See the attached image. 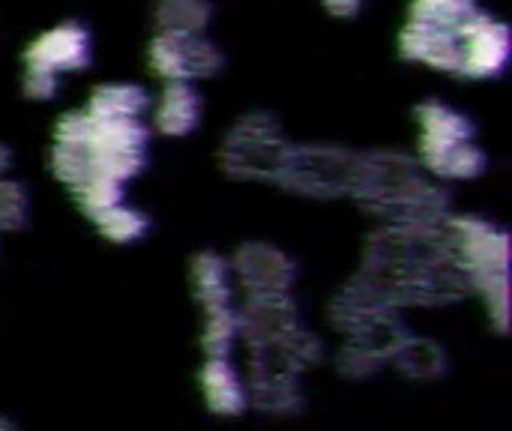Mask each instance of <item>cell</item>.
<instances>
[{
    "label": "cell",
    "mask_w": 512,
    "mask_h": 431,
    "mask_svg": "<svg viewBox=\"0 0 512 431\" xmlns=\"http://www.w3.org/2000/svg\"><path fill=\"white\" fill-rule=\"evenodd\" d=\"M150 126L144 120H99L87 111H66L54 126L51 174L69 189L90 177L129 183L147 168Z\"/></svg>",
    "instance_id": "6da1fadb"
},
{
    "label": "cell",
    "mask_w": 512,
    "mask_h": 431,
    "mask_svg": "<svg viewBox=\"0 0 512 431\" xmlns=\"http://www.w3.org/2000/svg\"><path fill=\"white\" fill-rule=\"evenodd\" d=\"M351 195L390 225H435L450 216L447 192L402 153H363Z\"/></svg>",
    "instance_id": "7a4b0ae2"
},
{
    "label": "cell",
    "mask_w": 512,
    "mask_h": 431,
    "mask_svg": "<svg viewBox=\"0 0 512 431\" xmlns=\"http://www.w3.org/2000/svg\"><path fill=\"white\" fill-rule=\"evenodd\" d=\"M450 255L468 282L498 321L507 327V285H510V237L504 228L483 216H447L441 222Z\"/></svg>",
    "instance_id": "3957f363"
},
{
    "label": "cell",
    "mask_w": 512,
    "mask_h": 431,
    "mask_svg": "<svg viewBox=\"0 0 512 431\" xmlns=\"http://www.w3.org/2000/svg\"><path fill=\"white\" fill-rule=\"evenodd\" d=\"M417 162L438 180H474L489 168L471 117L447 102L429 99L417 105Z\"/></svg>",
    "instance_id": "277c9868"
},
{
    "label": "cell",
    "mask_w": 512,
    "mask_h": 431,
    "mask_svg": "<svg viewBox=\"0 0 512 431\" xmlns=\"http://www.w3.org/2000/svg\"><path fill=\"white\" fill-rule=\"evenodd\" d=\"M192 291L201 306V345L207 357H228L240 336L243 318L234 303L237 285L231 261L216 252H204L192 261Z\"/></svg>",
    "instance_id": "5b68a950"
},
{
    "label": "cell",
    "mask_w": 512,
    "mask_h": 431,
    "mask_svg": "<svg viewBox=\"0 0 512 431\" xmlns=\"http://www.w3.org/2000/svg\"><path fill=\"white\" fill-rule=\"evenodd\" d=\"M291 144L270 114H246L222 141V168L237 180L276 183Z\"/></svg>",
    "instance_id": "8992f818"
},
{
    "label": "cell",
    "mask_w": 512,
    "mask_h": 431,
    "mask_svg": "<svg viewBox=\"0 0 512 431\" xmlns=\"http://www.w3.org/2000/svg\"><path fill=\"white\" fill-rule=\"evenodd\" d=\"M357 168H360V153L327 147V144H303V147L291 144L276 183L300 195L336 198L354 192Z\"/></svg>",
    "instance_id": "52a82bcc"
},
{
    "label": "cell",
    "mask_w": 512,
    "mask_h": 431,
    "mask_svg": "<svg viewBox=\"0 0 512 431\" xmlns=\"http://www.w3.org/2000/svg\"><path fill=\"white\" fill-rule=\"evenodd\" d=\"M150 69L168 81H198L213 78L225 66V54L216 42L201 36H183V33H156L147 48Z\"/></svg>",
    "instance_id": "ba28073f"
},
{
    "label": "cell",
    "mask_w": 512,
    "mask_h": 431,
    "mask_svg": "<svg viewBox=\"0 0 512 431\" xmlns=\"http://www.w3.org/2000/svg\"><path fill=\"white\" fill-rule=\"evenodd\" d=\"M462 36V78H498L510 63V27L486 9H474L459 27Z\"/></svg>",
    "instance_id": "9c48e42d"
},
{
    "label": "cell",
    "mask_w": 512,
    "mask_h": 431,
    "mask_svg": "<svg viewBox=\"0 0 512 431\" xmlns=\"http://www.w3.org/2000/svg\"><path fill=\"white\" fill-rule=\"evenodd\" d=\"M234 285L246 291L249 300L288 297L297 276L294 261L270 243H246L231 261Z\"/></svg>",
    "instance_id": "30bf717a"
},
{
    "label": "cell",
    "mask_w": 512,
    "mask_h": 431,
    "mask_svg": "<svg viewBox=\"0 0 512 431\" xmlns=\"http://www.w3.org/2000/svg\"><path fill=\"white\" fill-rule=\"evenodd\" d=\"M93 45H90V33L75 24V21H63L45 33H39L27 51H24V66L30 69H45L51 75H63V72H78L90 63Z\"/></svg>",
    "instance_id": "8fae6325"
},
{
    "label": "cell",
    "mask_w": 512,
    "mask_h": 431,
    "mask_svg": "<svg viewBox=\"0 0 512 431\" xmlns=\"http://www.w3.org/2000/svg\"><path fill=\"white\" fill-rule=\"evenodd\" d=\"M399 54L405 60L423 63L429 69L459 75L462 36H459L456 27H441V24H429V21L408 18V24L399 33Z\"/></svg>",
    "instance_id": "7c38bea8"
},
{
    "label": "cell",
    "mask_w": 512,
    "mask_h": 431,
    "mask_svg": "<svg viewBox=\"0 0 512 431\" xmlns=\"http://www.w3.org/2000/svg\"><path fill=\"white\" fill-rule=\"evenodd\" d=\"M198 381H201V393L210 411L222 417H237L249 408L252 390L228 357H207Z\"/></svg>",
    "instance_id": "4fadbf2b"
},
{
    "label": "cell",
    "mask_w": 512,
    "mask_h": 431,
    "mask_svg": "<svg viewBox=\"0 0 512 431\" xmlns=\"http://www.w3.org/2000/svg\"><path fill=\"white\" fill-rule=\"evenodd\" d=\"M204 114V99L189 81H168L159 93V102L153 108V129L171 138L189 135L198 129Z\"/></svg>",
    "instance_id": "5bb4252c"
},
{
    "label": "cell",
    "mask_w": 512,
    "mask_h": 431,
    "mask_svg": "<svg viewBox=\"0 0 512 431\" xmlns=\"http://www.w3.org/2000/svg\"><path fill=\"white\" fill-rule=\"evenodd\" d=\"M84 111L99 120H144V114L150 111V93L141 84L129 81L99 84L93 87Z\"/></svg>",
    "instance_id": "9a60e30c"
},
{
    "label": "cell",
    "mask_w": 512,
    "mask_h": 431,
    "mask_svg": "<svg viewBox=\"0 0 512 431\" xmlns=\"http://www.w3.org/2000/svg\"><path fill=\"white\" fill-rule=\"evenodd\" d=\"M153 18H156V33L201 36L213 18V3L210 0H159Z\"/></svg>",
    "instance_id": "2e32d148"
},
{
    "label": "cell",
    "mask_w": 512,
    "mask_h": 431,
    "mask_svg": "<svg viewBox=\"0 0 512 431\" xmlns=\"http://www.w3.org/2000/svg\"><path fill=\"white\" fill-rule=\"evenodd\" d=\"M90 222H93V225L99 228V234H102L105 240H111V243H138V240L150 231L147 213H141L138 207L126 204V201H120V204L102 210V213L93 216Z\"/></svg>",
    "instance_id": "e0dca14e"
},
{
    "label": "cell",
    "mask_w": 512,
    "mask_h": 431,
    "mask_svg": "<svg viewBox=\"0 0 512 431\" xmlns=\"http://www.w3.org/2000/svg\"><path fill=\"white\" fill-rule=\"evenodd\" d=\"M123 189H126V186L117 183V180L90 177V180H84L81 186L72 189V198H75V204L84 210V216L93 219V216H99L102 210H108V207L126 201V192H123Z\"/></svg>",
    "instance_id": "ac0fdd59"
},
{
    "label": "cell",
    "mask_w": 512,
    "mask_h": 431,
    "mask_svg": "<svg viewBox=\"0 0 512 431\" xmlns=\"http://www.w3.org/2000/svg\"><path fill=\"white\" fill-rule=\"evenodd\" d=\"M474 9H477V0H411L408 18L459 30Z\"/></svg>",
    "instance_id": "d6986e66"
},
{
    "label": "cell",
    "mask_w": 512,
    "mask_h": 431,
    "mask_svg": "<svg viewBox=\"0 0 512 431\" xmlns=\"http://www.w3.org/2000/svg\"><path fill=\"white\" fill-rule=\"evenodd\" d=\"M30 216V198L24 183L12 177H0V231H18L27 225Z\"/></svg>",
    "instance_id": "ffe728a7"
},
{
    "label": "cell",
    "mask_w": 512,
    "mask_h": 431,
    "mask_svg": "<svg viewBox=\"0 0 512 431\" xmlns=\"http://www.w3.org/2000/svg\"><path fill=\"white\" fill-rule=\"evenodd\" d=\"M57 87H60V75L24 66V93L30 99H51L57 93Z\"/></svg>",
    "instance_id": "44dd1931"
},
{
    "label": "cell",
    "mask_w": 512,
    "mask_h": 431,
    "mask_svg": "<svg viewBox=\"0 0 512 431\" xmlns=\"http://www.w3.org/2000/svg\"><path fill=\"white\" fill-rule=\"evenodd\" d=\"M327 12L339 15V18H354L363 9V0H321Z\"/></svg>",
    "instance_id": "7402d4cb"
},
{
    "label": "cell",
    "mask_w": 512,
    "mask_h": 431,
    "mask_svg": "<svg viewBox=\"0 0 512 431\" xmlns=\"http://www.w3.org/2000/svg\"><path fill=\"white\" fill-rule=\"evenodd\" d=\"M9 162H12V156H9V150H6V147L0 144V177H3L6 171H9Z\"/></svg>",
    "instance_id": "603a6c76"
}]
</instances>
